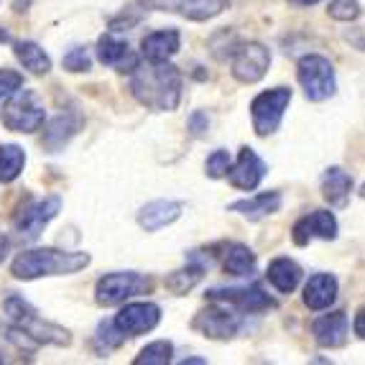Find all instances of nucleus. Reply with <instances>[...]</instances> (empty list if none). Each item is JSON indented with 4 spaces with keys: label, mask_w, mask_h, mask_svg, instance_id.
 Listing matches in <instances>:
<instances>
[{
    "label": "nucleus",
    "mask_w": 365,
    "mask_h": 365,
    "mask_svg": "<svg viewBox=\"0 0 365 365\" xmlns=\"http://www.w3.org/2000/svg\"><path fill=\"white\" fill-rule=\"evenodd\" d=\"M0 317H3V322H6V327H8V340L16 342L19 347H29V350H34L36 345L67 347L69 342H72L69 329L46 322V319L38 317V312L21 297H8Z\"/></svg>",
    "instance_id": "2"
},
{
    "label": "nucleus",
    "mask_w": 365,
    "mask_h": 365,
    "mask_svg": "<svg viewBox=\"0 0 365 365\" xmlns=\"http://www.w3.org/2000/svg\"><path fill=\"white\" fill-rule=\"evenodd\" d=\"M360 197H365V184H363V187H360Z\"/></svg>",
    "instance_id": "39"
},
{
    "label": "nucleus",
    "mask_w": 365,
    "mask_h": 365,
    "mask_svg": "<svg viewBox=\"0 0 365 365\" xmlns=\"http://www.w3.org/2000/svg\"><path fill=\"white\" fill-rule=\"evenodd\" d=\"M205 271H207V266H202L200 261H192V258H187V266L166 276L164 284H166V289H169L171 294L182 297V294H189L202 279H205Z\"/></svg>",
    "instance_id": "26"
},
{
    "label": "nucleus",
    "mask_w": 365,
    "mask_h": 365,
    "mask_svg": "<svg viewBox=\"0 0 365 365\" xmlns=\"http://www.w3.org/2000/svg\"><path fill=\"white\" fill-rule=\"evenodd\" d=\"M79 128H82V118L77 113H61V115H56L46 125V130H43V146H46V151H61L79 133Z\"/></svg>",
    "instance_id": "22"
},
{
    "label": "nucleus",
    "mask_w": 365,
    "mask_h": 365,
    "mask_svg": "<svg viewBox=\"0 0 365 365\" xmlns=\"http://www.w3.org/2000/svg\"><path fill=\"white\" fill-rule=\"evenodd\" d=\"M153 289L151 276L135 274V271H118V274H105L95 287V302L100 307H118L125 304L128 299L138 294H148Z\"/></svg>",
    "instance_id": "6"
},
{
    "label": "nucleus",
    "mask_w": 365,
    "mask_h": 365,
    "mask_svg": "<svg viewBox=\"0 0 365 365\" xmlns=\"http://www.w3.org/2000/svg\"><path fill=\"white\" fill-rule=\"evenodd\" d=\"M8 41H11V34L6 29H0V43H8Z\"/></svg>",
    "instance_id": "38"
},
{
    "label": "nucleus",
    "mask_w": 365,
    "mask_h": 365,
    "mask_svg": "<svg viewBox=\"0 0 365 365\" xmlns=\"http://www.w3.org/2000/svg\"><path fill=\"white\" fill-rule=\"evenodd\" d=\"M171 355H174V345L166 340H156L135 355L133 365H166L171 363Z\"/></svg>",
    "instance_id": "29"
},
{
    "label": "nucleus",
    "mask_w": 365,
    "mask_h": 365,
    "mask_svg": "<svg viewBox=\"0 0 365 365\" xmlns=\"http://www.w3.org/2000/svg\"><path fill=\"white\" fill-rule=\"evenodd\" d=\"M192 329L210 340H230L240 329V312L232 309L225 302H212L207 309H202L192 319Z\"/></svg>",
    "instance_id": "8"
},
{
    "label": "nucleus",
    "mask_w": 365,
    "mask_h": 365,
    "mask_svg": "<svg viewBox=\"0 0 365 365\" xmlns=\"http://www.w3.org/2000/svg\"><path fill=\"white\" fill-rule=\"evenodd\" d=\"M184 212V205L182 202H174V200H156V202H148L146 207H140L138 212V225L143 227L146 232H156L161 227L171 225V222H177Z\"/></svg>",
    "instance_id": "18"
},
{
    "label": "nucleus",
    "mask_w": 365,
    "mask_h": 365,
    "mask_svg": "<svg viewBox=\"0 0 365 365\" xmlns=\"http://www.w3.org/2000/svg\"><path fill=\"white\" fill-rule=\"evenodd\" d=\"M266 279L279 294H292L294 289L299 287V281H302V268H299L297 261L281 256V258H274V261L268 263Z\"/></svg>",
    "instance_id": "24"
},
{
    "label": "nucleus",
    "mask_w": 365,
    "mask_h": 365,
    "mask_svg": "<svg viewBox=\"0 0 365 365\" xmlns=\"http://www.w3.org/2000/svg\"><path fill=\"white\" fill-rule=\"evenodd\" d=\"M113 322L125 337L146 335L161 322V307L153 304V302H130L118 312Z\"/></svg>",
    "instance_id": "13"
},
{
    "label": "nucleus",
    "mask_w": 365,
    "mask_h": 365,
    "mask_svg": "<svg viewBox=\"0 0 365 365\" xmlns=\"http://www.w3.org/2000/svg\"><path fill=\"white\" fill-rule=\"evenodd\" d=\"M207 128H210L207 113H202V110H195V113L189 115V133L195 135V138H202V135L207 133Z\"/></svg>",
    "instance_id": "35"
},
{
    "label": "nucleus",
    "mask_w": 365,
    "mask_h": 365,
    "mask_svg": "<svg viewBox=\"0 0 365 365\" xmlns=\"http://www.w3.org/2000/svg\"><path fill=\"white\" fill-rule=\"evenodd\" d=\"M16 59L24 64V69H29L31 74H36V77H43V74L51 72V59L49 54L34 41H21L16 43Z\"/></svg>",
    "instance_id": "27"
},
{
    "label": "nucleus",
    "mask_w": 365,
    "mask_h": 365,
    "mask_svg": "<svg viewBox=\"0 0 365 365\" xmlns=\"http://www.w3.org/2000/svg\"><path fill=\"white\" fill-rule=\"evenodd\" d=\"M289 3H294V6L307 8V6H317V3H322V0H289Z\"/></svg>",
    "instance_id": "37"
},
{
    "label": "nucleus",
    "mask_w": 365,
    "mask_h": 365,
    "mask_svg": "<svg viewBox=\"0 0 365 365\" xmlns=\"http://www.w3.org/2000/svg\"><path fill=\"white\" fill-rule=\"evenodd\" d=\"M0 363H3V358H0Z\"/></svg>",
    "instance_id": "40"
},
{
    "label": "nucleus",
    "mask_w": 365,
    "mask_h": 365,
    "mask_svg": "<svg viewBox=\"0 0 365 365\" xmlns=\"http://www.w3.org/2000/svg\"><path fill=\"white\" fill-rule=\"evenodd\" d=\"M179 49H182V34L177 29L153 31L140 41V51L146 61H169Z\"/></svg>",
    "instance_id": "19"
},
{
    "label": "nucleus",
    "mask_w": 365,
    "mask_h": 365,
    "mask_svg": "<svg viewBox=\"0 0 365 365\" xmlns=\"http://www.w3.org/2000/svg\"><path fill=\"white\" fill-rule=\"evenodd\" d=\"M347 329H350V322H347L345 312H332V314H322L317 317L312 322V335H314L317 345L327 347V350H337L347 342Z\"/></svg>",
    "instance_id": "17"
},
{
    "label": "nucleus",
    "mask_w": 365,
    "mask_h": 365,
    "mask_svg": "<svg viewBox=\"0 0 365 365\" xmlns=\"http://www.w3.org/2000/svg\"><path fill=\"white\" fill-rule=\"evenodd\" d=\"M24 87V77L19 72H13V69H0V100H6L8 95Z\"/></svg>",
    "instance_id": "34"
},
{
    "label": "nucleus",
    "mask_w": 365,
    "mask_h": 365,
    "mask_svg": "<svg viewBox=\"0 0 365 365\" xmlns=\"http://www.w3.org/2000/svg\"><path fill=\"white\" fill-rule=\"evenodd\" d=\"M327 13H329V19L350 24V21H355L360 16V3L358 0H329Z\"/></svg>",
    "instance_id": "31"
},
{
    "label": "nucleus",
    "mask_w": 365,
    "mask_h": 365,
    "mask_svg": "<svg viewBox=\"0 0 365 365\" xmlns=\"http://www.w3.org/2000/svg\"><path fill=\"white\" fill-rule=\"evenodd\" d=\"M207 299L210 302H225L240 314H258V312H268L276 307L274 299L258 284H250L243 289H212V292H207Z\"/></svg>",
    "instance_id": "12"
},
{
    "label": "nucleus",
    "mask_w": 365,
    "mask_h": 365,
    "mask_svg": "<svg viewBox=\"0 0 365 365\" xmlns=\"http://www.w3.org/2000/svg\"><path fill=\"white\" fill-rule=\"evenodd\" d=\"M281 202H284L281 192H261V195L248 197V200L230 202V205H227V210H230V212L243 215V217L250 220V222H258V220L268 217V215L279 212Z\"/></svg>",
    "instance_id": "21"
},
{
    "label": "nucleus",
    "mask_w": 365,
    "mask_h": 365,
    "mask_svg": "<svg viewBox=\"0 0 365 365\" xmlns=\"http://www.w3.org/2000/svg\"><path fill=\"white\" fill-rule=\"evenodd\" d=\"M302 299H304V304L309 307L312 312L329 309L337 299V279L332 274L309 276V281L304 284V294H302Z\"/></svg>",
    "instance_id": "20"
},
{
    "label": "nucleus",
    "mask_w": 365,
    "mask_h": 365,
    "mask_svg": "<svg viewBox=\"0 0 365 365\" xmlns=\"http://www.w3.org/2000/svg\"><path fill=\"white\" fill-rule=\"evenodd\" d=\"M26 166V153L21 146H0V182L11 184L21 177V171Z\"/></svg>",
    "instance_id": "28"
},
{
    "label": "nucleus",
    "mask_w": 365,
    "mask_h": 365,
    "mask_svg": "<svg viewBox=\"0 0 365 365\" xmlns=\"http://www.w3.org/2000/svg\"><path fill=\"white\" fill-rule=\"evenodd\" d=\"M0 123L13 133H36L46 123V108L38 92L19 87L13 95H8L0 110Z\"/></svg>",
    "instance_id": "4"
},
{
    "label": "nucleus",
    "mask_w": 365,
    "mask_h": 365,
    "mask_svg": "<svg viewBox=\"0 0 365 365\" xmlns=\"http://www.w3.org/2000/svg\"><path fill=\"white\" fill-rule=\"evenodd\" d=\"M268 67H271V51L258 41L237 43L232 49L230 72L240 85H256L266 77Z\"/></svg>",
    "instance_id": "9"
},
{
    "label": "nucleus",
    "mask_w": 365,
    "mask_h": 365,
    "mask_svg": "<svg viewBox=\"0 0 365 365\" xmlns=\"http://www.w3.org/2000/svg\"><path fill=\"white\" fill-rule=\"evenodd\" d=\"M59 210H61V200L56 195L46 197V200H41V202H34V205H29V207H24L16 215L13 230H16V235H19L21 240L34 243V240L41 235L43 227L59 215Z\"/></svg>",
    "instance_id": "10"
},
{
    "label": "nucleus",
    "mask_w": 365,
    "mask_h": 365,
    "mask_svg": "<svg viewBox=\"0 0 365 365\" xmlns=\"http://www.w3.org/2000/svg\"><path fill=\"white\" fill-rule=\"evenodd\" d=\"M95 340H98L100 350H115V347H120L123 342H125V335H123L120 329L115 327V322L110 319V322H103L98 327V335H95Z\"/></svg>",
    "instance_id": "30"
},
{
    "label": "nucleus",
    "mask_w": 365,
    "mask_h": 365,
    "mask_svg": "<svg viewBox=\"0 0 365 365\" xmlns=\"http://www.w3.org/2000/svg\"><path fill=\"white\" fill-rule=\"evenodd\" d=\"M353 329H355V335L360 337V340H365V307L355 314V322H353Z\"/></svg>",
    "instance_id": "36"
},
{
    "label": "nucleus",
    "mask_w": 365,
    "mask_h": 365,
    "mask_svg": "<svg viewBox=\"0 0 365 365\" xmlns=\"http://www.w3.org/2000/svg\"><path fill=\"white\" fill-rule=\"evenodd\" d=\"M140 6L146 11L161 13H177L187 21H210L230 6V0H140Z\"/></svg>",
    "instance_id": "11"
},
{
    "label": "nucleus",
    "mask_w": 365,
    "mask_h": 365,
    "mask_svg": "<svg viewBox=\"0 0 365 365\" xmlns=\"http://www.w3.org/2000/svg\"><path fill=\"white\" fill-rule=\"evenodd\" d=\"M130 92L143 108L171 113L182 103V72L169 61H146L133 69Z\"/></svg>",
    "instance_id": "1"
},
{
    "label": "nucleus",
    "mask_w": 365,
    "mask_h": 365,
    "mask_svg": "<svg viewBox=\"0 0 365 365\" xmlns=\"http://www.w3.org/2000/svg\"><path fill=\"white\" fill-rule=\"evenodd\" d=\"M230 153L225 151V148H217V151H212L207 156V164H205V169H207V177L210 179H225L227 177V169H230Z\"/></svg>",
    "instance_id": "33"
},
{
    "label": "nucleus",
    "mask_w": 365,
    "mask_h": 365,
    "mask_svg": "<svg viewBox=\"0 0 365 365\" xmlns=\"http://www.w3.org/2000/svg\"><path fill=\"white\" fill-rule=\"evenodd\" d=\"M61 64H64V69H67V72H90V69H92V56H90V51H87L85 46H74V49H69L67 54H64Z\"/></svg>",
    "instance_id": "32"
},
{
    "label": "nucleus",
    "mask_w": 365,
    "mask_h": 365,
    "mask_svg": "<svg viewBox=\"0 0 365 365\" xmlns=\"http://www.w3.org/2000/svg\"><path fill=\"white\" fill-rule=\"evenodd\" d=\"M297 79L304 90V98L312 100V103H322V100L332 98L337 90L335 67L322 54L302 56L297 64Z\"/></svg>",
    "instance_id": "5"
},
{
    "label": "nucleus",
    "mask_w": 365,
    "mask_h": 365,
    "mask_svg": "<svg viewBox=\"0 0 365 365\" xmlns=\"http://www.w3.org/2000/svg\"><path fill=\"white\" fill-rule=\"evenodd\" d=\"M266 171L268 169L263 164V158L253 148L243 146L237 153L235 164H230V169H227V182L235 189H240V192H253L263 182Z\"/></svg>",
    "instance_id": "15"
},
{
    "label": "nucleus",
    "mask_w": 365,
    "mask_h": 365,
    "mask_svg": "<svg viewBox=\"0 0 365 365\" xmlns=\"http://www.w3.org/2000/svg\"><path fill=\"white\" fill-rule=\"evenodd\" d=\"M337 237V217L327 210H314V212L304 215L297 220L292 227V240L304 248L312 240H335Z\"/></svg>",
    "instance_id": "14"
},
{
    "label": "nucleus",
    "mask_w": 365,
    "mask_h": 365,
    "mask_svg": "<svg viewBox=\"0 0 365 365\" xmlns=\"http://www.w3.org/2000/svg\"><path fill=\"white\" fill-rule=\"evenodd\" d=\"M90 266V253H69L56 248H34L24 250L16 256L11 266V274L19 281H34L41 276H64L77 274Z\"/></svg>",
    "instance_id": "3"
},
{
    "label": "nucleus",
    "mask_w": 365,
    "mask_h": 365,
    "mask_svg": "<svg viewBox=\"0 0 365 365\" xmlns=\"http://www.w3.org/2000/svg\"><path fill=\"white\" fill-rule=\"evenodd\" d=\"M98 59L103 61L105 67L115 69V72H133L140 64L138 54L128 46V41L113 36V34H105V36L98 38Z\"/></svg>",
    "instance_id": "16"
},
{
    "label": "nucleus",
    "mask_w": 365,
    "mask_h": 365,
    "mask_svg": "<svg viewBox=\"0 0 365 365\" xmlns=\"http://www.w3.org/2000/svg\"><path fill=\"white\" fill-rule=\"evenodd\" d=\"M222 268H225L227 276L250 279V276L256 274L258 258L245 243H227L222 245Z\"/></svg>",
    "instance_id": "23"
},
{
    "label": "nucleus",
    "mask_w": 365,
    "mask_h": 365,
    "mask_svg": "<svg viewBox=\"0 0 365 365\" xmlns=\"http://www.w3.org/2000/svg\"><path fill=\"white\" fill-rule=\"evenodd\" d=\"M289 103H292V90L289 87H274V90L261 92L258 98L250 103V118H253V130L256 135L266 138L279 130L284 113H287Z\"/></svg>",
    "instance_id": "7"
},
{
    "label": "nucleus",
    "mask_w": 365,
    "mask_h": 365,
    "mask_svg": "<svg viewBox=\"0 0 365 365\" xmlns=\"http://www.w3.org/2000/svg\"><path fill=\"white\" fill-rule=\"evenodd\" d=\"M350 192H353V177L340 166H332L322 174V197L332 207H345Z\"/></svg>",
    "instance_id": "25"
}]
</instances>
